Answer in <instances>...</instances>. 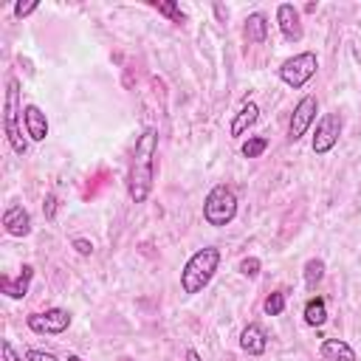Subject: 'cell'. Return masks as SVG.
Listing matches in <instances>:
<instances>
[{"instance_id": "9c48e42d", "label": "cell", "mask_w": 361, "mask_h": 361, "mask_svg": "<svg viewBox=\"0 0 361 361\" xmlns=\"http://www.w3.org/2000/svg\"><path fill=\"white\" fill-rule=\"evenodd\" d=\"M276 25H279L282 37L290 39V42H299L302 34H305V31H302V17H299L296 6H290V3L276 6Z\"/></svg>"}, {"instance_id": "7c38bea8", "label": "cell", "mask_w": 361, "mask_h": 361, "mask_svg": "<svg viewBox=\"0 0 361 361\" xmlns=\"http://www.w3.org/2000/svg\"><path fill=\"white\" fill-rule=\"evenodd\" d=\"M31 279H34V268H31V265H23V271H20L17 279H11V276H0V290H3L6 296H11V299H23V296L28 293Z\"/></svg>"}, {"instance_id": "7a4b0ae2", "label": "cell", "mask_w": 361, "mask_h": 361, "mask_svg": "<svg viewBox=\"0 0 361 361\" xmlns=\"http://www.w3.org/2000/svg\"><path fill=\"white\" fill-rule=\"evenodd\" d=\"M217 265H220V248H214V245L197 248V251L186 259V265H183V271H180V290L189 293V296H192V293H200V290L212 282Z\"/></svg>"}, {"instance_id": "d4e9b609", "label": "cell", "mask_w": 361, "mask_h": 361, "mask_svg": "<svg viewBox=\"0 0 361 361\" xmlns=\"http://www.w3.org/2000/svg\"><path fill=\"white\" fill-rule=\"evenodd\" d=\"M73 248H76L82 257H90V254H93V243L85 240V237H76V240H73Z\"/></svg>"}, {"instance_id": "2e32d148", "label": "cell", "mask_w": 361, "mask_h": 361, "mask_svg": "<svg viewBox=\"0 0 361 361\" xmlns=\"http://www.w3.org/2000/svg\"><path fill=\"white\" fill-rule=\"evenodd\" d=\"M245 39L248 42H254V45H259V42H265V37H268V17L262 14V11H254V14H248L245 17Z\"/></svg>"}, {"instance_id": "44dd1931", "label": "cell", "mask_w": 361, "mask_h": 361, "mask_svg": "<svg viewBox=\"0 0 361 361\" xmlns=\"http://www.w3.org/2000/svg\"><path fill=\"white\" fill-rule=\"evenodd\" d=\"M155 8H158L161 14H166L172 23H183V14H180V8H178L175 3H155Z\"/></svg>"}, {"instance_id": "d6986e66", "label": "cell", "mask_w": 361, "mask_h": 361, "mask_svg": "<svg viewBox=\"0 0 361 361\" xmlns=\"http://www.w3.org/2000/svg\"><path fill=\"white\" fill-rule=\"evenodd\" d=\"M322 279H324V262L322 259H307L305 262V285L313 290Z\"/></svg>"}, {"instance_id": "ffe728a7", "label": "cell", "mask_w": 361, "mask_h": 361, "mask_svg": "<svg viewBox=\"0 0 361 361\" xmlns=\"http://www.w3.org/2000/svg\"><path fill=\"white\" fill-rule=\"evenodd\" d=\"M262 310H265L268 316H282V313H285V293H282V290H276V293H271V296L265 299V305H262Z\"/></svg>"}, {"instance_id": "5bb4252c", "label": "cell", "mask_w": 361, "mask_h": 361, "mask_svg": "<svg viewBox=\"0 0 361 361\" xmlns=\"http://www.w3.org/2000/svg\"><path fill=\"white\" fill-rule=\"evenodd\" d=\"M240 347H243L248 355H262L265 347H268V336H265V330H262L259 324H248V327H243V333H240Z\"/></svg>"}, {"instance_id": "5b68a950", "label": "cell", "mask_w": 361, "mask_h": 361, "mask_svg": "<svg viewBox=\"0 0 361 361\" xmlns=\"http://www.w3.org/2000/svg\"><path fill=\"white\" fill-rule=\"evenodd\" d=\"M316 68H319L316 54H313V51H302V54L288 56V59L279 65V79H282L288 87L299 90V87H305V85L316 76Z\"/></svg>"}, {"instance_id": "603a6c76", "label": "cell", "mask_w": 361, "mask_h": 361, "mask_svg": "<svg viewBox=\"0 0 361 361\" xmlns=\"http://www.w3.org/2000/svg\"><path fill=\"white\" fill-rule=\"evenodd\" d=\"M240 274H243V276H257V274H259V259H257V257H245V259L240 262Z\"/></svg>"}, {"instance_id": "e0dca14e", "label": "cell", "mask_w": 361, "mask_h": 361, "mask_svg": "<svg viewBox=\"0 0 361 361\" xmlns=\"http://www.w3.org/2000/svg\"><path fill=\"white\" fill-rule=\"evenodd\" d=\"M305 322H307L310 327H322V324L327 322V302H324L322 296L307 299V305H305Z\"/></svg>"}, {"instance_id": "ba28073f", "label": "cell", "mask_w": 361, "mask_h": 361, "mask_svg": "<svg viewBox=\"0 0 361 361\" xmlns=\"http://www.w3.org/2000/svg\"><path fill=\"white\" fill-rule=\"evenodd\" d=\"M316 113H319V102H316V96H302V99L296 102L293 113H290V121H288V138H290V141H299V138L310 130V124L316 121Z\"/></svg>"}, {"instance_id": "cb8c5ba5", "label": "cell", "mask_w": 361, "mask_h": 361, "mask_svg": "<svg viewBox=\"0 0 361 361\" xmlns=\"http://www.w3.org/2000/svg\"><path fill=\"white\" fill-rule=\"evenodd\" d=\"M25 361H59L54 353H45V350H28L25 353Z\"/></svg>"}, {"instance_id": "30bf717a", "label": "cell", "mask_w": 361, "mask_h": 361, "mask_svg": "<svg viewBox=\"0 0 361 361\" xmlns=\"http://www.w3.org/2000/svg\"><path fill=\"white\" fill-rule=\"evenodd\" d=\"M3 226L11 237H28L31 234V212L25 206H8L3 212Z\"/></svg>"}, {"instance_id": "7402d4cb", "label": "cell", "mask_w": 361, "mask_h": 361, "mask_svg": "<svg viewBox=\"0 0 361 361\" xmlns=\"http://www.w3.org/2000/svg\"><path fill=\"white\" fill-rule=\"evenodd\" d=\"M37 6H39L37 0H25V3H23V0H17V3H14V17H20V20H23V17L34 14V11H37Z\"/></svg>"}, {"instance_id": "8fae6325", "label": "cell", "mask_w": 361, "mask_h": 361, "mask_svg": "<svg viewBox=\"0 0 361 361\" xmlns=\"http://www.w3.org/2000/svg\"><path fill=\"white\" fill-rule=\"evenodd\" d=\"M23 124H25V135L31 141H45L48 135V118L37 104H25L23 107Z\"/></svg>"}, {"instance_id": "83f0119b", "label": "cell", "mask_w": 361, "mask_h": 361, "mask_svg": "<svg viewBox=\"0 0 361 361\" xmlns=\"http://www.w3.org/2000/svg\"><path fill=\"white\" fill-rule=\"evenodd\" d=\"M68 361H85V358H79V355H68Z\"/></svg>"}, {"instance_id": "52a82bcc", "label": "cell", "mask_w": 361, "mask_h": 361, "mask_svg": "<svg viewBox=\"0 0 361 361\" xmlns=\"http://www.w3.org/2000/svg\"><path fill=\"white\" fill-rule=\"evenodd\" d=\"M341 127H344V121H341L338 113H324V116L316 121V133H313V141H310L313 152H316V155H327V152L338 144Z\"/></svg>"}, {"instance_id": "484cf974", "label": "cell", "mask_w": 361, "mask_h": 361, "mask_svg": "<svg viewBox=\"0 0 361 361\" xmlns=\"http://www.w3.org/2000/svg\"><path fill=\"white\" fill-rule=\"evenodd\" d=\"M3 358L6 361H23L17 353H14V347H11V341H3Z\"/></svg>"}, {"instance_id": "4316f807", "label": "cell", "mask_w": 361, "mask_h": 361, "mask_svg": "<svg viewBox=\"0 0 361 361\" xmlns=\"http://www.w3.org/2000/svg\"><path fill=\"white\" fill-rule=\"evenodd\" d=\"M186 361H203L197 350H186Z\"/></svg>"}, {"instance_id": "4fadbf2b", "label": "cell", "mask_w": 361, "mask_h": 361, "mask_svg": "<svg viewBox=\"0 0 361 361\" xmlns=\"http://www.w3.org/2000/svg\"><path fill=\"white\" fill-rule=\"evenodd\" d=\"M257 118H259V107H257L254 102H245V104L234 113V118H231V127H228L231 138H243V133H245L248 127H254Z\"/></svg>"}, {"instance_id": "9a60e30c", "label": "cell", "mask_w": 361, "mask_h": 361, "mask_svg": "<svg viewBox=\"0 0 361 361\" xmlns=\"http://www.w3.org/2000/svg\"><path fill=\"white\" fill-rule=\"evenodd\" d=\"M319 353H322V358H327V361H355L353 347H350L347 341H341V338H324L322 347H319Z\"/></svg>"}, {"instance_id": "6da1fadb", "label": "cell", "mask_w": 361, "mask_h": 361, "mask_svg": "<svg viewBox=\"0 0 361 361\" xmlns=\"http://www.w3.org/2000/svg\"><path fill=\"white\" fill-rule=\"evenodd\" d=\"M155 152H158V130L147 127L133 147L130 169H127V195L133 203H144L152 192L155 180Z\"/></svg>"}, {"instance_id": "ac0fdd59", "label": "cell", "mask_w": 361, "mask_h": 361, "mask_svg": "<svg viewBox=\"0 0 361 361\" xmlns=\"http://www.w3.org/2000/svg\"><path fill=\"white\" fill-rule=\"evenodd\" d=\"M265 149H268V138H265V135H251V138L243 141V147H240L243 158H259Z\"/></svg>"}, {"instance_id": "3957f363", "label": "cell", "mask_w": 361, "mask_h": 361, "mask_svg": "<svg viewBox=\"0 0 361 361\" xmlns=\"http://www.w3.org/2000/svg\"><path fill=\"white\" fill-rule=\"evenodd\" d=\"M234 214H237V195H234V189L226 186V183L212 186L206 200H203V220L209 226H214V228H223V226H228L234 220Z\"/></svg>"}, {"instance_id": "8992f818", "label": "cell", "mask_w": 361, "mask_h": 361, "mask_svg": "<svg viewBox=\"0 0 361 361\" xmlns=\"http://www.w3.org/2000/svg\"><path fill=\"white\" fill-rule=\"evenodd\" d=\"M25 324L37 336H59L71 327V313L65 307H48L45 313H31Z\"/></svg>"}, {"instance_id": "277c9868", "label": "cell", "mask_w": 361, "mask_h": 361, "mask_svg": "<svg viewBox=\"0 0 361 361\" xmlns=\"http://www.w3.org/2000/svg\"><path fill=\"white\" fill-rule=\"evenodd\" d=\"M20 118H23V107H20V82L11 76L8 85H6V116H3V127H6V138H8L11 149H14L17 155H25L28 141L23 138Z\"/></svg>"}]
</instances>
